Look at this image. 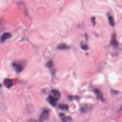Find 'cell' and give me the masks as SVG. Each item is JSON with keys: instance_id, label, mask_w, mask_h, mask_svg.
<instances>
[{"instance_id": "obj_1", "label": "cell", "mask_w": 122, "mask_h": 122, "mask_svg": "<svg viewBox=\"0 0 122 122\" xmlns=\"http://www.w3.org/2000/svg\"><path fill=\"white\" fill-rule=\"evenodd\" d=\"M25 62H20V61H15V62H12V67L15 68V71L16 72H21V71L23 70V67H25Z\"/></svg>"}, {"instance_id": "obj_2", "label": "cell", "mask_w": 122, "mask_h": 122, "mask_svg": "<svg viewBox=\"0 0 122 122\" xmlns=\"http://www.w3.org/2000/svg\"><path fill=\"white\" fill-rule=\"evenodd\" d=\"M49 116H50V111L45 109V110H43V112L40 114L39 121H46V120H49Z\"/></svg>"}, {"instance_id": "obj_3", "label": "cell", "mask_w": 122, "mask_h": 122, "mask_svg": "<svg viewBox=\"0 0 122 122\" xmlns=\"http://www.w3.org/2000/svg\"><path fill=\"white\" fill-rule=\"evenodd\" d=\"M93 92L95 93V95L98 97V99H99V100H101V101H104V100H105V98H104L103 93L100 92V89H98V88H93Z\"/></svg>"}, {"instance_id": "obj_4", "label": "cell", "mask_w": 122, "mask_h": 122, "mask_svg": "<svg viewBox=\"0 0 122 122\" xmlns=\"http://www.w3.org/2000/svg\"><path fill=\"white\" fill-rule=\"evenodd\" d=\"M46 100H48V103L50 104V105H53V106H56V99L53 97V95H49L48 98H46Z\"/></svg>"}, {"instance_id": "obj_5", "label": "cell", "mask_w": 122, "mask_h": 122, "mask_svg": "<svg viewBox=\"0 0 122 122\" xmlns=\"http://www.w3.org/2000/svg\"><path fill=\"white\" fill-rule=\"evenodd\" d=\"M9 38H11V33H4L1 37H0V43H4Z\"/></svg>"}, {"instance_id": "obj_6", "label": "cell", "mask_w": 122, "mask_h": 122, "mask_svg": "<svg viewBox=\"0 0 122 122\" xmlns=\"http://www.w3.org/2000/svg\"><path fill=\"white\" fill-rule=\"evenodd\" d=\"M111 45L115 46V48H118V43L116 40V34L115 33H112V36H111Z\"/></svg>"}, {"instance_id": "obj_7", "label": "cell", "mask_w": 122, "mask_h": 122, "mask_svg": "<svg viewBox=\"0 0 122 122\" xmlns=\"http://www.w3.org/2000/svg\"><path fill=\"white\" fill-rule=\"evenodd\" d=\"M50 95H53L56 100H57V99H60V97H61L60 92H59V90H56V89H53V90H51V93H50Z\"/></svg>"}, {"instance_id": "obj_8", "label": "cell", "mask_w": 122, "mask_h": 122, "mask_svg": "<svg viewBox=\"0 0 122 122\" xmlns=\"http://www.w3.org/2000/svg\"><path fill=\"white\" fill-rule=\"evenodd\" d=\"M4 86H5L6 88H11V87H12V81L10 79V78H6V79L4 81Z\"/></svg>"}, {"instance_id": "obj_9", "label": "cell", "mask_w": 122, "mask_h": 122, "mask_svg": "<svg viewBox=\"0 0 122 122\" xmlns=\"http://www.w3.org/2000/svg\"><path fill=\"white\" fill-rule=\"evenodd\" d=\"M90 109H92V105H83L82 109H81V112H82V114H86L87 111H89Z\"/></svg>"}, {"instance_id": "obj_10", "label": "cell", "mask_w": 122, "mask_h": 122, "mask_svg": "<svg viewBox=\"0 0 122 122\" xmlns=\"http://www.w3.org/2000/svg\"><path fill=\"white\" fill-rule=\"evenodd\" d=\"M57 49H60V50H66V49H70V46H68L67 44H65V43H60V44L57 45Z\"/></svg>"}, {"instance_id": "obj_11", "label": "cell", "mask_w": 122, "mask_h": 122, "mask_svg": "<svg viewBox=\"0 0 122 122\" xmlns=\"http://www.w3.org/2000/svg\"><path fill=\"white\" fill-rule=\"evenodd\" d=\"M60 117H61V121H64V122H66V121H72V118L71 117H68V116H65L64 114H60Z\"/></svg>"}, {"instance_id": "obj_12", "label": "cell", "mask_w": 122, "mask_h": 122, "mask_svg": "<svg viewBox=\"0 0 122 122\" xmlns=\"http://www.w3.org/2000/svg\"><path fill=\"white\" fill-rule=\"evenodd\" d=\"M107 17H109V23H110V26L114 27V26H115V20H114V17L111 16V15H109Z\"/></svg>"}, {"instance_id": "obj_13", "label": "cell", "mask_w": 122, "mask_h": 122, "mask_svg": "<svg viewBox=\"0 0 122 122\" xmlns=\"http://www.w3.org/2000/svg\"><path fill=\"white\" fill-rule=\"evenodd\" d=\"M46 66L50 68V70H53L54 68V65H53V61H48V62H46Z\"/></svg>"}, {"instance_id": "obj_14", "label": "cell", "mask_w": 122, "mask_h": 122, "mask_svg": "<svg viewBox=\"0 0 122 122\" xmlns=\"http://www.w3.org/2000/svg\"><path fill=\"white\" fill-rule=\"evenodd\" d=\"M59 109H61V110H68V106L65 105V104H61V105H59Z\"/></svg>"}, {"instance_id": "obj_15", "label": "cell", "mask_w": 122, "mask_h": 122, "mask_svg": "<svg viewBox=\"0 0 122 122\" xmlns=\"http://www.w3.org/2000/svg\"><path fill=\"white\" fill-rule=\"evenodd\" d=\"M81 48H82L83 50H88V45H87L84 42H82V43H81Z\"/></svg>"}, {"instance_id": "obj_16", "label": "cell", "mask_w": 122, "mask_h": 122, "mask_svg": "<svg viewBox=\"0 0 122 122\" xmlns=\"http://www.w3.org/2000/svg\"><path fill=\"white\" fill-rule=\"evenodd\" d=\"M0 88H1V84H0Z\"/></svg>"}]
</instances>
